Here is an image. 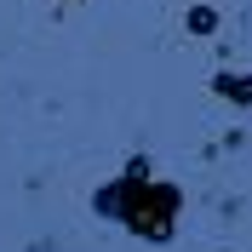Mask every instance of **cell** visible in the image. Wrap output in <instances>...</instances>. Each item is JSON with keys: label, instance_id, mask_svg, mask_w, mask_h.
<instances>
[{"label": "cell", "instance_id": "cell-1", "mask_svg": "<svg viewBox=\"0 0 252 252\" xmlns=\"http://www.w3.org/2000/svg\"><path fill=\"white\" fill-rule=\"evenodd\" d=\"M92 206L103 212V218L126 223V229L143 235V241H166L178 229V206H184V195H178L172 184H155V178H149V160H126V172L115 178V184L97 189Z\"/></svg>", "mask_w": 252, "mask_h": 252}, {"label": "cell", "instance_id": "cell-2", "mask_svg": "<svg viewBox=\"0 0 252 252\" xmlns=\"http://www.w3.org/2000/svg\"><path fill=\"white\" fill-rule=\"evenodd\" d=\"M212 92L229 103H252V75H212Z\"/></svg>", "mask_w": 252, "mask_h": 252}, {"label": "cell", "instance_id": "cell-3", "mask_svg": "<svg viewBox=\"0 0 252 252\" xmlns=\"http://www.w3.org/2000/svg\"><path fill=\"white\" fill-rule=\"evenodd\" d=\"M184 23H189V34H212L218 29V12H212V6H189Z\"/></svg>", "mask_w": 252, "mask_h": 252}]
</instances>
